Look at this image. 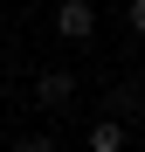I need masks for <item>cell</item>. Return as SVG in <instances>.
<instances>
[{
    "label": "cell",
    "mask_w": 145,
    "mask_h": 152,
    "mask_svg": "<svg viewBox=\"0 0 145 152\" xmlns=\"http://www.w3.org/2000/svg\"><path fill=\"white\" fill-rule=\"evenodd\" d=\"M55 35L62 42H90L97 35V0H55Z\"/></svg>",
    "instance_id": "1"
},
{
    "label": "cell",
    "mask_w": 145,
    "mask_h": 152,
    "mask_svg": "<svg viewBox=\"0 0 145 152\" xmlns=\"http://www.w3.org/2000/svg\"><path fill=\"white\" fill-rule=\"evenodd\" d=\"M76 104V76L69 69H42L35 76V111H69Z\"/></svg>",
    "instance_id": "2"
},
{
    "label": "cell",
    "mask_w": 145,
    "mask_h": 152,
    "mask_svg": "<svg viewBox=\"0 0 145 152\" xmlns=\"http://www.w3.org/2000/svg\"><path fill=\"white\" fill-rule=\"evenodd\" d=\"M83 145H90V152H125V145H131V124L117 118V111H104V118H90Z\"/></svg>",
    "instance_id": "3"
},
{
    "label": "cell",
    "mask_w": 145,
    "mask_h": 152,
    "mask_svg": "<svg viewBox=\"0 0 145 152\" xmlns=\"http://www.w3.org/2000/svg\"><path fill=\"white\" fill-rule=\"evenodd\" d=\"M125 28H131V35H145V0H125Z\"/></svg>",
    "instance_id": "4"
},
{
    "label": "cell",
    "mask_w": 145,
    "mask_h": 152,
    "mask_svg": "<svg viewBox=\"0 0 145 152\" xmlns=\"http://www.w3.org/2000/svg\"><path fill=\"white\" fill-rule=\"evenodd\" d=\"M0 7H7V0H0Z\"/></svg>",
    "instance_id": "5"
},
{
    "label": "cell",
    "mask_w": 145,
    "mask_h": 152,
    "mask_svg": "<svg viewBox=\"0 0 145 152\" xmlns=\"http://www.w3.org/2000/svg\"><path fill=\"white\" fill-rule=\"evenodd\" d=\"M0 76H7V69H0Z\"/></svg>",
    "instance_id": "6"
}]
</instances>
